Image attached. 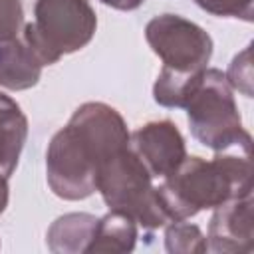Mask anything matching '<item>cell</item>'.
I'll use <instances>...</instances> for the list:
<instances>
[{
	"instance_id": "1",
	"label": "cell",
	"mask_w": 254,
	"mask_h": 254,
	"mask_svg": "<svg viewBox=\"0 0 254 254\" xmlns=\"http://www.w3.org/2000/svg\"><path fill=\"white\" fill-rule=\"evenodd\" d=\"M127 123L117 109L101 101L79 105L60 129L46 153L52 192L64 200H81L95 192L99 165L129 145Z\"/></svg>"
},
{
	"instance_id": "2",
	"label": "cell",
	"mask_w": 254,
	"mask_h": 254,
	"mask_svg": "<svg viewBox=\"0 0 254 254\" xmlns=\"http://www.w3.org/2000/svg\"><path fill=\"white\" fill-rule=\"evenodd\" d=\"M252 143L214 151L212 161L185 157V161L155 187L159 206L169 222L187 220L200 210L252 194Z\"/></svg>"
},
{
	"instance_id": "3",
	"label": "cell",
	"mask_w": 254,
	"mask_h": 254,
	"mask_svg": "<svg viewBox=\"0 0 254 254\" xmlns=\"http://www.w3.org/2000/svg\"><path fill=\"white\" fill-rule=\"evenodd\" d=\"M97 28L87 0H36L34 22L24 26L22 40L44 65L85 48Z\"/></svg>"
},
{
	"instance_id": "4",
	"label": "cell",
	"mask_w": 254,
	"mask_h": 254,
	"mask_svg": "<svg viewBox=\"0 0 254 254\" xmlns=\"http://www.w3.org/2000/svg\"><path fill=\"white\" fill-rule=\"evenodd\" d=\"M185 109L190 133L200 145L212 151H226L252 143L250 133L242 127L232 87L220 69H204Z\"/></svg>"
},
{
	"instance_id": "5",
	"label": "cell",
	"mask_w": 254,
	"mask_h": 254,
	"mask_svg": "<svg viewBox=\"0 0 254 254\" xmlns=\"http://www.w3.org/2000/svg\"><path fill=\"white\" fill-rule=\"evenodd\" d=\"M95 190H99L111 210L129 214L137 224L149 230L169 222L159 206L151 173L129 145L99 165Z\"/></svg>"
},
{
	"instance_id": "6",
	"label": "cell",
	"mask_w": 254,
	"mask_h": 254,
	"mask_svg": "<svg viewBox=\"0 0 254 254\" xmlns=\"http://www.w3.org/2000/svg\"><path fill=\"white\" fill-rule=\"evenodd\" d=\"M145 38L161 58L163 67L171 71H204L212 56V38L200 26L177 14H161L149 20Z\"/></svg>"
},
{
	"instance_id": "7",
	"label": "cell",
	"mask_w": 254,
	"mask_h": 254,
	"mask_svg": "<svg viewBox=\"0 0 254 254\" xmlns=\"http://www.w3.org/2000/svg\"><path fill=\"white\" fill-rule=\"evenodd\" d=\"M206 246L216 254H250L254 250L252 194L230 198L214 208L208 224Z\"/></svg>"
},
{
	"instance_id": "8",
	"label": "cell",
	"mask_w": 254,
	"mask_h": 254,
	"mask_svg": "<svg viewBox=\"0 0 254 254\" xmlns=\"http://www.w3.org/2000/svg\"><path fill=\"white\" fill-rule=\"evenodd\" d=\"M129 147L143 161L153 179H165L187 157L181 131L173 121H151L129 135Z\"/></svg>"
},
{
	"instance_id": "9",
	"label": "cell",
	"mask_w": 254,
	"mask_h": 254,
	"mask_svg": "<svg viewBox=\"0 0 254 254\" xmlns=\"http://www.w3.org/2000/svg\"><path fill=\"white\" fill-rule=\"evenodd\" d=\"M44 64L24 40L0 42V87L22 91L40 81Z\"/></svg>"
},
{
	"instance_id": "10",
	"label": "cell",
	"mask_w": 254,
	"mask_h": 254,
	"mask_svg": "<svg viewBox=\"0 0 254 254\" xmlns=\"http://www.w3.org/2000/svg\"><path fill=\"white\" fill-rule=\"evenodd\" d=\"M28 137V119L20 105L0 91V173L10 177Z\"/></svg>"
},
{
	"instance_id": "11",
	"label": "cell",
	"mask_w": 254,
	"mask_h": 254,
	"mask_svg": "<svg viewBox=\"0 0 254 254\" xmlns=\"http://www.w3.org/2000/svg\"><path fill=\"white\" fill-rule=\"evenodd\" d=\"M97 218L87 212H69L52 222L48 228V248L54 254H79L85 252L95 230Z\"/></svg>"
},
{
	"instance_id": "12",
	"label": "cell",
	"mask_w": 254,
	"mask_h": 254,
	"mask_svg": "<svg viewBox=\"0 0 254 254\" xmlns=\"http://www.w3.org/2000/svg\"><path fill=\"white\" fill-rule=\"evenodd\" d=\"M137 234V222L129 214L109 210L103 218H97L93 238L85 252H131L135 248Z\"/></svg>"
},
{
	"instance_id": "13",
	"label": "cell",
	"mask_w": 254,
	"mask_h": 254,
	"mask_svg": "<svg viewBox=\"0 0 254 254\" xmlns=\"http://www.w3.org/2000/svg\"><path fill=\"white\" fill-rule=\"evenodd\" d=\"M204 71L198 73H179L171 69H161L153 85V97L163 107H183L187 105L190 93L198 85Z\"/></svg>"
},
{
	"instance_id": "14",
	"label": "cell",
	"mask_w": 254,
	"mask_h": 254,
	"mask_svg": "<svg viewBox=\"0 0 254 254\" xmlns=\"http://www.w3.org/2000/svg\"><path fill=\"white\" fill-rule=\"evenodd\" d=\"M165 248L171 254H204L208 252L206 236L196 224L175 220L165 228Z\"/></svg>"
},
{
	"instance_id": "15",
	"label": "cell",
	"mask_w": 254,
	"mask_h": 254,
	"mask_svg": "<svg viewBox=\"0 0 254 254\" xmlns=\"http://www.w3.org/2000/svg\"><path fill=\"white\" fill-rule=\"evenodd\" d=\"M252 46H246L228 65L226 81L232 89H238L240 93H244L246 97H252Z\"/></svg>"
},
{
	"instance_id": "16",
	"label": "cell",
	"mask_w": 254,
	"mask_h": 254,
	"mask_svg": "<svg viewBox=\"0 0 254 254\" xmlns=\"http://www.w3.org/2000/svg\"><path fill=\"white\" fill-rule=\"evenodd\" d=\"M194 4L212 16L240 18L244 22H252L254 14V0H194Z\"/></svg>"
},
{
	"instance_id": "17",
	"label": "cell",
	"mask_w": 254,
	"mask_h": 254,
	"mask_svg": "<svg viewBox=\"0 0 254 254\" xmlns=\"http://www.w3.org/2000/svg\"><path fill=\"white\" fill-rule=\"evenodd\" d=\"M24 26V8L20 0H0V42L18 38Z\"/></svg>"
},
{
	"instance_id": "18",
	"label": "cell",
	"mask_w": 254,
	"mask_h": 254,
	"mask_svg": "<svg viewBox=\"0 0 254 254\" xmlns=\"http://www.w3.org/2000/svg\"><path fill=\"white\" fill-rule=\"evenodd\" d=\"M101 4L105 6H111L115 10H123V12H129V10H137L145 0H99Z\"/></svg>"
},
{
	"instance_id": "19",
	"label": "cell",
	"mask_w": 254,
	"mask_h": 254,
	"mask_svg": "<svg viewBox=\"0 0 254 254\" xmlns=\"http://www.w3.org/2000/svg\"><path fill=\"white\" fill-rule=\"evenodd\" d=\"M6 206H8V177L0 173V214L6 210Z\"/></svg>"
}]
</instances>
